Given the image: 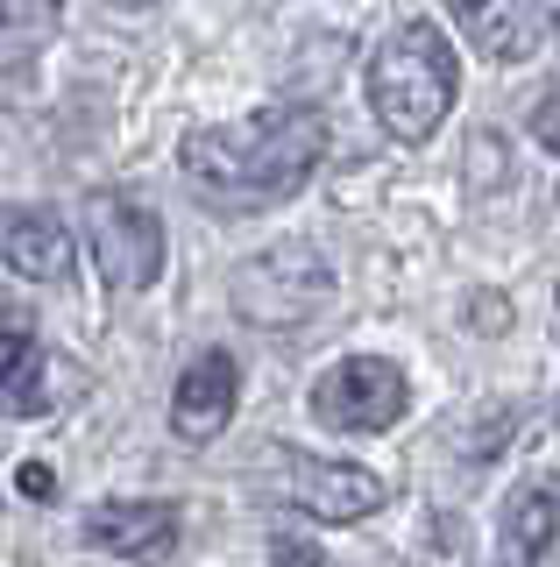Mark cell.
<instances>
[{"instance_id": "cell-3", "label": "cell", "mask_w": 560, "mask_h": 567, "mask_svg": "<svg viewBox=\"0 0 560 567\" xmlns=\"http://www.w3.org/2000/svg\"><path fill=\"white\" fill-rule=\"evenodd\" d=\"M326 298H334V277H326L320 248H305V241L270 248V256L241 262V277H235V312L262 333H299Z\"/></svg>"}, {"instance_id": "cell-16", "label": "cell", "mask_w": 560, "mask_h": 567, "mask_svg": "<svg viewBox=\"0 0 560 567\" xmlns=\"http://www.w3.org/2000/svg\"><path fill=\"white\" fill-rule=\"evenodd\" d=\"M14 483H22V496H37V504H50V489H58V475H50L43 461H22V468H14Z\"/></svg>"}, {"instance_id": "cell-15", "label": "cell", "mask_w": 560, "mask_h": 567, "mask_svg": "<svg viewBox=\"0 0 560 567\" xmlns=\"http://www.w3.org/2000/svg\"><path fill=\"white\" fill-rule=\"evenodd\" d=\"M532 135H539V142H547V150L560 156V93H547V100L532 106Z\"/></svg>"}, {"instance_id": "cell-4", "label": "cell", "mask_w": 560, "mask_h": 567, "mask_svg": "<svg viewBox=\"0 0 560 567\" xmlns=\"http://www.w3.org/2000/svg\"><path fill=\"white\" fill-rule=\"evenodd\" d=\"M405 404H412V383L383 354H348L312 383V412L334 433H383V425L405 419Z\"/></svg>"}, {"instance_id": "cell-5", "label": "cell", "mask_w": 560, "mask_h": 567, "mask_svg": "<svg viewBox=\"0 0 560 567\" xmlns=\"http://www.w3.org/2000/svg\"><path fill=\"white\" fill-rule=\"evenodd\" d=\"M85 235H93V262L114 291H143V284L164 277V220L149 206L121 199V192H100L85 206Z\"/></svg>"}, {"instance_id": "cell-12", "label": "cell", "mask_w": 560, "mask_h": 567, "mask_svg": "<svg viewBox=\"0 0 560 567\" xmlns=\"http://www.w3.org/2000/svg\"><path fill=\"white\" fill-rule=\"evenodd\" d=\"M553 532H560V496L525 483L511 504H504V567H539L547 546H553Z\"/></svg>"}, {"instance_id": "cell-8", "label": "cell", "mask_w": 560, "mask_h": 567, "mask_svg": "<svg viewBox=\"0 0 560 567\" xmlns=\"http://www.w3.org/2000/svg\"><path fill=\"white\" fill-rule=\"evenodd\" d=\"M235 404H241V369H235V354L214 348L178 377V390H170V433L191 440V447H206V440L227 433Z\"/></svg>"}, {"instance_id": "cell-1", "label": "cell", "mask_w": 560, "mask_h": 567, "mask_svg": "<svg viewBox=\"0 0 560 567\" xmlns=\"http://www.w3.org/2000/svg\"><path fill=\"white\" fill-rule=\"evenodd\" d=\"M320 156H326V121L312 106H270V114H249L235 128H191L178 171L206 206L262 213L284 206L320 171Z\"/></svg>"}, {"instance_id": "cell-9", "label": "cell", "mask_w": 560, "mask_h": 567, "mask_svg": "<svg viewBox=\"0 0 560 567\" xmlns=\"http://www.w3.org/2000/svg\"><path fill=\"white\" fill-rule=\"evenodd\" d=\"M447 8L462 14L468 43H476L483 58H497V64H525L539 50V35H547L539 0H447Z\"/></svg>"}, {"instance_id": "cell-6", "label": "cell", "mask_w": 560, "mask_h": 567, "mask_svg": "<svg viewBox=\"0 0 560 567\" xmlns=\"http://www.w3.org/2000/svg\"><path fill=\"white\" fill-rule=\"evenodd\" d=\"M85 539L114 560H164L178 554V511L164 496H107L85 511Z\"/></svg>"}, {"instance_id": "cell-17", "label": "cell", "mask_w": 560, "mask_h": 567, "mask_svg": "<svg viewBox=\"0 0 560 567\" xmlns=\"http://www.w3.org/2000/svg\"><path fill=\"white\" fill-rule=\"evenodd\" d=\"M277 567H320V560H312L305 546H277Z\"/></svg>"}, {"instance_id": "cell-18", "label": "cell", "mask_w": 560, "mask_h": 567, "mask_svg": "<svg viewBox=\"0 0 560 567\" xmlns=\"http://www.w3.org/2000/svg\"><path fill=\"white\" fill-rule=\"evenodd\" d=\"M121 8H135V0H121Z\"/></svg>"}, {"instance_id": "cell-11", "label": "cell", "mask_w": 560, "mask_h": 567, "mask_svg": "<svg viewBox=\"0 0 560 567\" xmlns=\"http://www.w3.org/2000/svg\"><path fill=\"white\" fill-rule=\"evenodd\" d=\"M8 270L29 284H64L72 277V227L58 213H14L8 220Z\"/></svg>"}, {"instance_id": "cell-7", "label": "cell", "mask_w": 560, "mask_h": 567, "mask_svg": "<svg viewBox=\"0 0 560 567\" xmlns=\"http://www.w3.org/2000/svg\"><path fill=\"white\" fill-rule=\"evenodd\" d=\"M284 496L299 511H312L320 525H355L383 504V483L355 461H312V454H291V475H284Z\"/></svg>"}, {"instance_id": "cell-14", "label": "cell", "mask_w": 560, "mask_h": 567, "mask_svg": "<svg viewBox=\"0 0 560 567\" xmlns=\"http://www.w3.org/2000/svg\"><path fill=\"white\" fill-rule=\"evenodd\" d=\"M468 327H476V333H504V327H511V298H468Z\"/></svg>"}, {"instance_id": "cell-10", "label": "cell", "mask_w": 560, "mask_h": 567, "mask_svg": "<svg viewBox=\"0 0 560 567\" xmlns=\"http://www.w3.org/2000/svg\"><path fill=\"white\" fill-rule=\"evenodd\" d=\"M50 404L43 390V348H37V327L22 312H0V412L14 419H37Z\"/></svg>"}, {"instance_id": "cell-2", "label": "cell", "mask_w": 560, "mask_h": 567, "mask_svg": "<svg viewBox=\"0 0 560 567\" xmlns=\"http://www.w3.org/2000/svg\"><path fill=\"white\" fill-rule=\"evenodd\" d=\"M454 85H462V64H454L447 35L433 22H405L370 64V114L397 142H426L447 121Z\"/></svg>"}, {"instance_id": "cell-13", "label": "cell", "mask_w": 560, "mask_h": 567, "mask_svg": "<svg viewBox=\"0 0 560 567\" xmlns=\"http://www.w3.org/2000/svg\"><path fill=\"white\" fill-rule=\"evenodd\" d=\"M58 29V0H0V58H29Z\"/></svg>"}]
</instances>
